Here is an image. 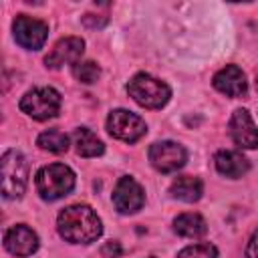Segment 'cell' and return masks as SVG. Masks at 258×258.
<instances>
[{"mask_svg": "<svg viewBox=\"0 0 258 258\" xmlns=\"http://www.w3.org/2000/svg\"><path fill=\"white\" fill-rule=\"evenodd\" d=\"M56 230L71 244H91L103 234V224L91 206L73 204L58 214Z\"/></svg>", "mask_w": 258, "mask_h": 258, "instance_id": "1", "label": "cell"}, {"mask_svg": "<svg viewBox=\"0 0 258 258\" xmlns=\"http://www.w3.org/2000/svg\"><path fill=\"white\" fill-rule=\"evenodd\" d=\"M127 93L137 105H141L145 109H161L171 99L169 85L149 73L133 75L131 81L127 83Z\"/></svg>", "mask_w": 258, "mask_h": 258, "instance_id": "2", "label": "cell"}, {"mask_svg": "<svg viewBox=\"0 0 258 258\" xmlns=\"http://www.w3.org/2000/svg\"><path fill=\"white\" fill-rule=\"evenodd\" d=\"M36 191L44 202H56L75 187V171L64 163H48L36 173Z\"/></svg>", "mask_w": 258, "mask_h": 258, "instance_id": "3", "label": "cell"}, {"mask_svg": "<svg viewBox=\"0 0 258 258\" xmlns=\"http://www.w3.org/2000/svg\"><path fill=\"white\" fill-rule=\"evenodd\" d=\"M0 175H2V196L6 200L22 198L28 183V163L24 155L16 149L4 151L0 159Z\"/></svg>", "mask_w": 258, "mask_h": 258, "instance_id": "4", "label": "cell"}, {"mask_svg": "<svg viewBox=\"0 0 258 258\" xmlns=\"http://www.w3.org/2000/svg\"><path fill=\"white\" fill-rule=\"evenodd\" d=\"M60 93L52 87H36L22 95L20 111L36 121H46L58 115L60 111Z\"/></svg>", "mask_w": 258, "mask_h": 258, "instance_id": "5", "label": "cell"}, {"mask_svg": "<svg viewBox=\"0 0 258 258\" xmlns=\"http://www.w3.org/2000/svg\"><path fill=\"white\" fill-rule=\"evenodd\" d=\"M107 131L119 141L135 143L147 133V125L139 115L127 109H113L107 117Z\"/></svg>", "mask_w": 258, "mask_h": 258, "instance_id": "6", "label": "cell"}, {"mask_svg": "<svg viewBox=\"0 0 258 258\" xmlns=\"http://www.w3.org/2000/svg\"><path fill=\"white\" fill-rule=\"evenodd\" d=\"M149 161L151 165L161 171V173H171V171H177L185 165L187 161V151L181 143L177 141H155L151 147H149Z\"/></svg>", "mask_w": 258, "mask_h": 258, "instance_id": "7", "label": "cell"}, {"mask_svg": "<svg viewBox=\"0 0 258 258\" xmlns=\"http://www.w3.org/2000/svg\"><path fill=\"white\" fill-rule=\"evenodd\" d=\"M12 32H14V40L26 48V50H38L44 46L46 38H48V26L46 22L32 18L28 14H18L12 22Z\"/></svg>", "mask_w": 258, "mask_h": 258, "instance_id": "8", "label": "cell"}, {"mask_svg": "<svg viewBox=\"0 0 258 258\" xmlns=\"http://www.w3.org/2000/svg\"><path fill=\"white\" fill-rule=\"evenodd\" d=\"M111 200H113V206L119 214H135L145 204V191L135 177L123 175L115 183Z\"/></svg>", "mask_w": 258, "mask_h": 258, "instance_id": "9", "label": "cell"}, {"mask_svg": "<svg viewBox=\"0 0 258 258\" xmlns=\"http://www.w3.org/2000/svg\"><path fill=\"white\" fill-rule=\"evenodd\" d=\"M85 52V40L79 36H64L60 38L50 52L44 56L46 69H60L62 64H77Z\"/></svg>", "mask_w": 258, "mask_h": 258, "instance_id": "10", "label": "cell"}, {"mask_svg": "<svg viewBox=\"0 0 258 258\" xmlns=\"http://www.w3.org/2000/svg\"><path fill=\"white\" fill-rule=\"evenodd\" d=\"M230 135L240 149L258 147V127L246 109H236L230 117Z\"/></svg>", "mask_w": 258, "mask_h": 258, "instance_id": "11", "label": "cell"}, {"mask_svg": "<svg viewBox=\"0 0 258 258\" xmlns=\"http://www.w3.org/2000/svg\"><path fill=\"white\" fill-rule=\"evenodd\" d=\"M38 236L26 224H16L4 232V248L14 256H30L38 250Z\"/></svg>", "mask_w": 258, "mask_h": 258, "instance_id": "12", "label": "cell"}, {"mask_svg": "<svg viewBox=\"0 0 258 258\" xmlns=\"http://www.w3.org/2000/svg\"><path fill=\"white\" fill-rule=\"evenodd\" d=\"M214 89L220 91L222 95L226 97H244L246 91H248V81H246V75L240 67L236 64H226L224 69H220L216 75H214Z\"/></svg>", "mask_w": 258, "mask_h": 258, "instance_id": "13", "label": "cell"}, {"mask_svg": "<svg viewBox=\"0 0 258 258\" xmlns=\"http://www.w3.org/2000/svg\"><path fill=\"white\" fill-rule=\"evenodd\" d=\"M214 165L220 175L230 177V179H238L246 175L250 169V161L240 151H234V149H220L214 155Z\"/></svg>", "mask_w": 258, "mask_h": 258, "instance_id": "14", "label": "cell"}, {"mask_svg": "<svg viewBox=\"0 0 258 258\" xmlns=\"http://www.w3.org/2000/svg\"><path fill=\"white\" fill-rule=\"evenodd\" d=\"M169 194L171 198L179 200V202H185V204H194L202 198L204 194V183L200 177H194V175H179L171 181L169 185Z\"/></svg>", "mask_w": 258, "mask_h": 258, "instance_id": "15", "label": "cell"}, {"mask_svg": "<svg viewBox=\"0 0 258 258\" xmlns=\"http://www.w3.org/2000/svg\"><path fill=\"white\" fill-rule=\"evenodd\" d=\"M73 145H75V151L83 157H97V155H103V151H105V143L87 127L75 129Z\"/></svg>", "mask_w": 258, "mask_h": 258, "instance_id": "16", "label": "cell"}, {"mask_svg": "<svg viewBox=\"0 0 258 258\" xmlns=\"http://www.w3.org/2000/svg\"><path fill=\"white\" fill-rule=\"evenodd\" d=\"M173 232L181 238H191L198 240L208 232V224L200 214L187 212V214H179L173 220Z\"/></svg>", "mask_w": 258, "mask_h": 258, "instance_id": "17", "label": "cell"}, {"mask_svg": "<svg viewBox=\"0 0 258 258\" xmlns=\"http://www.w3.org/2000/svg\"><path fill=\"white\" fill-rule=\"evenodd\" d=\"M38 147L50 153H64L69 149V135L58 129H46L36 139Z\"/></svg>", "mask_w": 258, "mask_h": 258, "instance_id": "18", "label": "cell"}, {"mask_svg": "<svg viewBox=\"0 0 258 258\" xmlns=\"http://www.w3.org/2000/svg\"><path fill=\"white\" fill-rule=\"evenodd\" d=\"M73 75L79 83H85V85H93L99 81L101 77V69L97 62L93 60H79L77 64H73Z\"/></svg>", "mask_w": 258, "mask_h": 258, "instance_id": "19", "label": "cell"}, {"mask_svg": "<svg viewBox=\"0 0 258 258\" xmlns=\"http://www.w3.org/2000/svg\"><path fill=\"white\" fill-rule=\"evenodd\" d=\"M175 258H218V248L210 242H200L185 246L183 250L177 252Z\"/></svg>", "mask_w": 258, "mask_h": 258, "instance_id": "20", "label": "cell"}, {"mask_svg": "<svg viewBox=\"0 0 258 258\" xmlns=\"http://www.w3.org/2000/svg\"><path fill=\"white\" fill-rule=\"evenodd\" d=\"M123 254V248L117 240H109L101 246V258H119Z\"/></svg>", "mask_w": 258, "mask_h": 258, "instance_id": "21", "label": "cell"}, {"mask_svg": "<svg viewBox=\"0 0 258 258\" xmlns=\"http://www.w3.org/2000/svg\"><path fill=\"white\" fill-rule=\"evenodd\" d=\"M246 258H258V230L250 236L246 246Z\"/></svg>", "mask_w": 258, "mask_h": 258, "instance_id": "22", "label": "cell"}, {"mask_svg": "<svg viewBox=\"0 0 258 258\" xmlns=\"http://www.w3.org/2000/svg\"><path fill=\"white\" fill-rule=\"evenodd\" d=\"M147 258H155V256H147Z\"/></svg>", "mask_w": 258, "mask_h": 258, "instance_id": "23", "label": "cell"}]
</instances>
